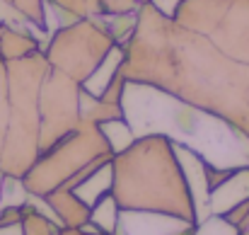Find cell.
<instances>
[{"label":"cell","instance_id":"603a6c76","mask_svg":"<svg viewBox=\"0 0 249 235\" xmlns=\"http://www.w3.org/2000/svg\"><path fill=\"white\" fill-rule=\"evenodd\" d=\"M7 117H10V97H7V63L0 59V157L7 136Z\"/></svg>","mask_w":249,"mask_h":235},{"label":"cell","instance_id":"2e32d148","mask_svg":"<svg viewBox=\"0 0 249 235\" xmlns=\"http://www.w3.org/2000/svg\"><path fill=\"white\" fill-rule=\"evenodd\" d=\"M22 231H24V235H58L61 226L56 221H51L49 216H44L41 211H36L27 201L22 206Z\"/></svg>","mask_w":249,"mask_h":235},{"label":"cell","instance_id":"d6986e66","mask_svg":"<svg viewBox=\"0 0 249 235\" xmlns=\"http://www.w3.org/2000/svg\"><path fill=\"white\" fill-rule=\"evenodd\" d=\"M87 17H111V15H128L138 12L141 5L133 0H85Z\"/></svg>","mask_w":249,"mask_h":235},{"label":"cell","instance_id":"8992f818","mask_svg":"<svg viewBox=\"0 0 249 235\" xmlns=\"http://www.w3.org/2000/svg\"><path fill=\"white\" fill-rule=\"evenodd\" d=\"M174 20L249 66V0H181Z\"/></svg>","mask_w":249,"mask_h":235},{"label":"cell","instance_id":"7c38bea8","mask_svg":"<svg viewBox=\"0 0 249 235\" xmlns=\"http://www.w3.org/2000/svg\"><path fill=\"white\" fill-rule=\"evenodd\" d=\"M46 204L51 206V211L56 214V221L61 228H83L89 223V206L85 204L83 199L73 192V189H53L46 196Z\"/></svg>","mask_w":249,"mask_h":235},{"label":"cell","instance_id":"83f0119b","mask_svg":"<svg viewBox=\"0 0 249 235\" xmlns=\"http://www.w3.org/2000/svg\"><path fill=\"white\" fill-rule=\"evenodd\" d=\"M179 2H181V0H150V5H153L155 10H160L162 15H167V17H174Z\"/></svg>","mask_w":249,"mask_h":235},{"label":"cell","instance_id":"7402d4cb","mask_svg":"<svg viewBox=\"0 0 249 235\" xmlns=\"http://www.w3.org/2000/svg\"><path fill=\"white\" fill-rule=\"evenodd\" d=\"M15 12H19L29 24L44 29V0H5Z\"/></svg>","mask_w":249,"mask_h":235},{"label":"cell","instance_id":"277c9868","mask_svg":"<svg viewBox=\"0 0 249 235\" xmlns=\"http://www.w3.org/2000/svg\"><path fill=\"white\" fill-rule=\"evenodd\" d=\"M7 63V136L0 157V170L12 177H24V172L39 157V92L46 73L51 71L44 51L29 54Z\"/></svg>","mask_w":249,"mask_h":235},{"label":"cell","instance_id":"ba28073f","mask_svg":"<svg viewBox=\"0 0 249 235\" xmlns=\"http://www.w3.org/2000/svg\"><path fill=\"white\" fill-rule=\"evenodd\" d=\"M80 90L83 85L66 73L51 68L39 92V153L53 146L80 124Z\"/></svg>","mask_w":249,"mask_h":235},{"label":"cell","instance_id":"1f68e13d","mask_svg":"<svg viewBox=\"0 0 249 235\" xmlns=\"http://www.w3.org/2000/svg\"><path fill=\"white\" fill-rule=\"evenodd\" d=\"M2 182H5V172L0 170V192H2Z\"/></svg>","mask_w":249,"mask_h":235},{"label":"cell","instance_id":"d4e9b609","mask_svg":"<svg viewBox=\"0 0 249 235\" xmlns=\"http://www.w3.org/2000/svg\"><path fill=\"white\" fill-rule=\"evenodd\" d=\"M124 87H126V78L121 73H116L114 78L104 85V90L97 95L99 99L104 102H114V104H121V97H124Z\"/></svg>","mask_w":249,"mask_h":235},{"label":"cell","instance_id":"8fae6325","mask_svg":"<svg viewBox=\"0 0 249 235\" xmlns=\"http://www.w3.org/2000/svg\"><path fill=\"white\" fill-rule=\"evenodd\" d=\"M249 199V167H237L223 179L208 196V209L211 214H228L232 206L242 204Z\"/></svg>","mask_w":249,"mask_h":235},{"label":"cell","instance_id":"7a4b0ae2","mask_svg":"<svg viewBox=\"0 0 249 235\" xmlns=\"http://www.w3.org/2000/svg\"><path fill=\"white\" fill-rule=\"evenodd\" d=\"M124 119L138 136L162 134L174 146L201 156L211 167H249V136L230 121L191 107L158 87L128 82L121 97Z\"/></svg>","mask_w":249,"mask_h":235},{"label":"cell","instance_id":"cb8c5ba5","mask_svg":"<svg viewBox=\"0 0 249 235\" xmlns=\"http://www.w3.org/2000/svg\"><path fill=\"white\" fill-rule=\"evenodd\" d=\"M46 5L56 7L68 22H75V20H83L87 17V5L85 0H44Z\"/></svg>","mask_w":249,"mask_h":235},{"label":"cell","instance_id":"4dcf8cb0","mask_svg":"<svg viewBox=\"0 0 249 235\" xmlns=\"http://www.w3.org/2000/svg\"><path fill=\"white\" fill-rule=\"evenodd\" d=\"M240 235H249V221L245 226H240Z\"/></svg>","mask_w":249,"mask_h":235},{"label":"cell","instance_id":"9a60e30c","mask_svg":"<svg viewBox=\"0 0 249 235\" xmlns=\"http://www.w3.org/2000/svg\"><path fill=\"white\" fill-rule=\"evenodd\" d=\"M119 214H121V209H119L116 199H114L111 194H107V196H102V199L92 206V211H89V223H92L94 228H99L102 233L114 235L116 223H119Z\"/></svg>","mask_w":249,"mask_h":235},{"label":"cell","instance_id":"44dd1931","mask_svg":"<svg viewBox=\"0 0 249 235\" xmlns=\"http://www.w3.org/2000/svg\"><path fill=\"white\" fill-rule=\"evenodd\" d=\"M191 235H240V228L232 226L225 216L211 214V216H206L203 221H198L194 226Z\"/></svg>","mask_w":249,"mask_h":235},{"label":"cell","instance_id":"ffe728a7","mask_svg":"<svg viewBox=\"0 0 249 235\" xmlns=\"http://www.w3.org/2000/svg\"><path fill=\"white\" fill-rule=\"evenodd\" d=\"M29 199V192L22 182V177H12L5 175L2 182V192H0V209H10V206H24Z\"/></svg>","mask_w":249,"mask_h":235},{"label":"cell","instance_id":"9c48e42d","mask_svg":"<svg viewBox=\"0 0 249 235\" xmlns=\"http://www.w3.org/2000/svg\"><path fill=\"white\" fill-rule=\"evenodd\" d=\"M194 226L196 223H184L162 214L121 211L114 235H191Z\"/></svg>","mask_w":249,"mask_h":235},{"label":"cell","instance_id":"d6a6232c","mask_svg":"<svg viewBox=\"0 0 249 235\" xmlns=\"http://www.w3.org/2000/svg\"><path fill=\"white\" fill-rule=\"evenodd\" d=\"M136 5H145V2H150V0H133Z\"/></svg>","mask_w":249,"mask_h":235},{"label":"cell","instance_id":"5bb4252c","mask_svg":"<svg viewBox=\"0 0 249 235\" xmlns=\"http://www.w3.org/2000/svg\"><path fill=\"white\" fill-rule=\"evenodd\" d=\"M80 119L83 121H92L97 126L111 121V119H124V109L121 104H114V102H104L99 99L97 95L80 90Z\"/></svg>","mask_w":249,"mask_h":235},{"label":"cell","instance_id":"5b68a950","mask_svg":"<svg viewBox=\"0 0 249 235\" xmlns=\"http://www.w3.org/2000/svg\"><path fill=\"white\" fill-rule=\"evenodd\" d=\"M114 153L102 134V129L92 121H83L58 138L53 146L41 151L34 165L24 172L22 182L29 194L46 196L53 189H75L87 175H92L102 162L111 160Z\"/></svg>","mask_w":249,"mask_h":235},{"label":"cell","instance_id":"f546056e","mask_svg":"<svg viewBox=\"0 0 249 235\" xmlns=\"http://www.w3.org/2000/svg\"><path fill=\"white\" fill-rule=\"evenodd\" d=\"M0 235H24L22 221L19 223H0Z\"/></svg>","mask_w":249,"mask_h":235},{"label":"cell","instance_id":"6da1fadb","mask_svg":"<svg viewBox=\"0 0 249 235\" xmlns=\"http://www.w3.org/2000/svg\"><path fill=\"white\" fill-rule=\"evenodd\" d=\"M119 73L211 112L249 136V66L150 2L138 7Z\"/></svg>","mask_w":249,"mask_h":235},{"label":"cell","instance_id":"484cf974","mask_svg":"<svg viewBox=\"0 0 249 235\" xmlns=\"http://www.w3.org/2000/svg\"><path fill=\"white\" fill-rule=\"evenodd\" d=\"M0 24H17V27H34V24H29L19 12H15L5 0H0ZM34 29H39V27H34Z\"/></svg>","mask_w":249,"mask_h":235},{"label":"cell","instance_id":"ac0fdd59","mask_svg":"<svg viewBox=\"0 0 249 235\" xmlns=\"http://www.w3.org/2000/svg\"><path fill=\"white\" fill-rule=\"evenodd\" d=\"M136 15H138V12H128V15H111V17H97V20L107 27V32L114 37V41H116L119 46H124V44L131 39L133 29H136Z\"/></svg>","mask_w":249,"mask_h":235},{"label":"cell","instance_id":"f1b7e54d","mask_svg":"<svg viewBox=\"0 0 249 235\" xmlns=\"http://www.w3.org/2000/svg\"><path fill=\"white\" fill-rule=\"evenodd\" d=\"M58 235H109V233H102L99 228H94L92 223H87L83 228H61Z\"/></svg>","mask_w":249,"mask_h":235},{"label":"cell","instance_id":"4316f807","mask_svg":"<svg viewBox=\"0 0 249 235\" xmlns=\"http://www.w3.org/2000/svg\"><path fill=\"white\" fill-rule=\"evenodd\" d=\"M223 216H225L232 226H237V228L245 226V223L249 221V199L247 201H242V204H237V206H232V209H230L228 214H223Z\"/></svg>","mask_w":249,"mask_h":235},{"label":"cell","instance_id":"52a82bcc","mask_svg":"<svg viewBox=\"0 0 249 235\" xmlns=\"http://www.w3.org/2000/svg\"><path fill=\"white\" fill-rule=\"evenodd\" d=\"M114 46L119 44L97 17H83L56 29L44 46V56L51 68L85 85Z\"/></svg>","mask_w":249,"mask_h":235},{"label":"cell","instance_id":"3957f363","mask_svg":"<svg viewBox=\"0 0 249 235\" xmlns=\"http://www.w3.org/2000/svg\"><path fill=\"white\" fill-rule=\"evenodd\" d=\"M111 196L121 211H148L196 223V206L174 143L162 134L138 136L111 157Z\"/></svg>","mask_w":249,"mask_h":235},{"label":"cell","instance_id":"30bf717a","mask_svg":"<svg viewBox=\"0 0 249 235\" xmlns=\"http://www.w3.org/2000/svg\"><path fill=\"white\" fill-rule=\"evenodd\" d=\"M46 37H41L34 27H17V24H0V59L17 61L29 54L44 51Z\"/></svg>","mask_w":249,"mask_h":235},{"label":"cell","instance_id":"4fadbf2b","mask_svg":"<svg viewBox=\"0 0 249 235\" xmlns=\"http://www.w3.org/2000/svg\"><path fill=\"white\" fill-rule=\"evenodd\" d=\"M111 182H114V172H111V160H107V162H102L92 175H87L83 182L73 189L80 199H83L85 204L92 209L102 196H107V194H111Z\"/></svg>","mask_w":249,"mask_h":235},{"label":"cell","instance_id":"e0dca14e","mask_svg":"<svg viewBox=\"0 0 249 235\" xmlns=\"http://www.w3.org/2000/svg\"><path fill=\"white\" fill-rule=\"evenodd\" d=\"M99 129H102V134H104V138H107V143H109V148H111L114 156L121 153V151H126L136 141V134L131 131V126L126 124V119H111V121L102 124Z\"/></svg>","mask_w":249,"mask_h":235}]
</instances>
